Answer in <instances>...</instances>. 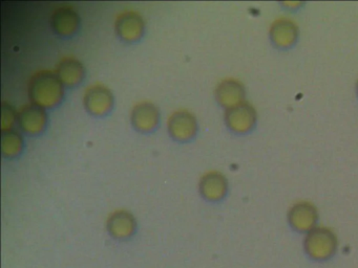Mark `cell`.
Listing matches in <instances>:
<instances>
[{
	"label": "cell",
	"instance_id": "obj_1",
	"mask_svg": "<svg viewBox=\"0 0 358 268\" xmlns=\"http://www.w3.org/2000/svg\"><path fill=\"white\" fill-rule=\"evenodd\" d=\"M28 92L33 104L43 108H51L64 98V85L56 71L45 69L32 75L29 82Z\"/></svg>",
	"mask_w": 358,
	"mask_h": 268
},
{
	"label": "cell",
	"instance_id": "obj_2",
	"mask_svg": "<svg viewBox=\"0 0 358 268\" xmlns=\"http://www.w3.org/2000/svg\"><path fill=\"white\" fill-rule=\"evenodd\" d=\"M338 248V239L331 228L316 226L303 239V251L311 261H330Z\"/></svg>",
	"mask_w": 358,
	"mask_h": 268
},
{
	"label": "cell",
	"instance_id": "obj_3",
	"mask_svg": "<svg viewBox=\"0 0 358 268\" xmlns=\"http://www.w3.org/2000/svg\"><path fill=\"white\" fill-rule=\"evenodd\" d=\"M317 221V209L309 201H299L289 209L288 222L296 232L307 234L316 228Z\"/></svg>",
	"mask_w": 358,
	"mask_h": 268
},
{
	"label": "cell",
	"instance_id": "obj_4",
	"mask_svg": "<svg viewBox=\"0 0 358 268\" xmlns=\"http://www.w3.org/2000/svg\"><path fill=\"white\" fill-rule=\"evenodd\" d=\"M225 121L232 131L245 133L257 123V111L252 105L243 102L226 110Z\"/></svg>",
	"mask_w": 358,
	"mask_h": 268
},
{
	"label": "cell",
	"instance_id": "obj_5",
	"mask_svg": "<svg viewBox=\"0 0 358 268\" xmlns=\"http://www.w3.org/2000/svg\"><path fill=\"white\" fill-rule=\"evenodd\" d=\"M83 103L85 108L93 114H106L114 104V96L110 88L103 84H93L85 90Z\"/></svg>",
	"mask_w": 358,
	"mask_h": 268
},
{
	"label": "cell",
	"instance_id": "obj_6",
	"mask_svg": "<svg viewBox=\"0 0 358 268\" xmlns=\"http://www.w3.org/2000/svg\"><path fill=\"white\" fill-rule=\"evenodd\" d=\"M145 22L143 17L135 10H124L117 16L115 29L124 41H136L143 35Z\"/></svg>",
	"mask_w": 358,
	"mask_h": 268
},
{
	"label": "cell",
	"instance_id": "obj_7",
	"mask_svg": "<svg viewBox=\"0 0 358 268\" xmlns=\"http://www.w3.org/2000/svg\"><path fill=\"white\" fill-rule=\"evenodd\" d=\"M169 133L178 140H188L194 136L198 123L196 117L186 109H179L167 121Z\"/></svg>",
	"mask_w": 358,
	"mask_h": 268
},
{
	"label": "cell",
	"instance_id": "obj_8",
	"mask_svg": "<svg viewBox=\"0 0 358 268\" xmlns=\"http://www.w3.org/2000/svg\"><path fill=\"white\" fill-rule=\"evenodd\" d=\"M47 119L45 109L33 103L24 105L18 111V125L28 134H37L43 131Z\"/></svg>",
	"mask_w": 358,
	"mask_h": 268
},
{
	"label": "cell",
	"instance_id": "obj_9",
	"mask_svg": "<svg viewBox=\"0 0 358 268\" xmlns=\"http://www.w3.org/2000/svg\"><path fill=\"white\" fill-rule=\"evenodd\" d=\"M215 98L217 102L226 109L236 106L245 102V87L238 80L228 77L217 84L215 88Z\"/></svg>",
	"mask_w": 358,
	"mask_h": 268
},
{
	"label": "cell",
	"instance_id": "obj_10",
	"mask_svg": "<svg viewBox=\"0 0 358 268\" xmlns=\"http://www.w3.org/2000/svg\"><path fill=\"white\" fill-rule=\"evenodd\" d=\"M131 119L133 125L140 131H150L158 125L160 111L154 103L143 100L134 106Z\"/></svg>",
	"mask_w": 358,
	"mask_h": 268
},
{
	"label": "cell",
	"instance_id": "obj_11",
	"mask_svg": "<svg viewBox=\"0 0 358 268\" xmlns=\"http://www.w3.org/2000/svg\"><path fill=\"white\" fill-rule=\"evenodd\" d=\"M80 18L72 6H62L53 13L51 25L60 36H71L78 29Z\"/></svg>",
	"mask_w": 358,
	"mask_h": 268
},
{
	"label": "cell",
	"instance_id": "obj_12",
	"mask_svg": "<svg viewBox=\"0 0 358 268\" xmlns=\"http://www.w3.org/2000/svg\"><path fill=\"white\" fill-rule=\"evenodd\" d=\"M272 42L280 47L293 45L299 37V27L289 18L276 19L270 27Z\"/></svg>",
	"mask_w": 358,
	"mask_h": 268
},
{
	"label": "cell",
	"instance_id": "obj_13",
	"mask_svg": "<svg viewBox=\"0 0 358 268\" xmlns=\"http://www.w3.org/2000/svg\"><path fill=\"white\" fill-rule=\"evenodd\" d=\"M227 190V179L221 172H207L201 177L200 192L208 200H220L225 196Z\"/></svg>",
	"mask_w": 358,
	"mask_h": 268
},
{
	"label": "cell",
	"instance_id": "obj_14",
	"mask_svg": "<svg viewBox=\"0 0 358 268\" xmlns=\"http://www.w3.org/2000/svg\"><path fill=\"white\" fill-rule=\"evenodd\" d=\"M56 73L64 85L75 86L85 77V65L74 57H66L58 63Z\"/></svg>",
	"mask_w": 358,
	"mask_h": 268
},
{
	"label": "cell",
	"instance_id": "obj_15",
	"mask_svg": "<svg viewBox=\"0 0 358 268\" xmlns=\"http://www.w3.org/2000/svg\"><path fill=\"white\" fill-rule=\"evenodd\" d=\"M108 230L115 238H127L135 232V217L129 211H124V209L114 211L108 218Z\"/></svg>",
	"mask_w": 358,
	"mask_h": 268
},
{
	"label": "cell",
	"instance_id": "obj_16",
	"mask_svg": "<svg viewBox=\"0 0 358 268\" xmlns=\"http://www.w3.org/2000/svg\"><path fill=\"white\" fill-rule=\"evenodd\" d=\"M24 140L20 132L13 129L1 130V151L7 157L15 156L22 151Z\"/></svg>",
	"mask_w": 358,
	"mask_h": 268
},
{
	"label": "cell",
	"instance_id": "obj_17",
	"mask_svg": "<svg viewBox=\"0 0 358 268\" xmlns=\"http://www.w3.org/2000/svg\"><path fill=\"white\" fill-rule=\"evenodd\" d=\"M18 112L9 103L3 102L1 104V130L12 129V126L17 119Z\"/></svg>",
	"mask_w": 358,
	"mask_h": 268
},
{
	"label": "cell",
	"instance_id": "obj_18",
	"mask_svg": "<svg viewBox=\"0 0 358 268\" xmlns=\"http://www.w3.org/2000/svg\"><path fill=\"white\" fill-rule=\"evenodd\" d=\"M357 92H358V82H357Z\"/></svg>",
	"mask_w": 358,
	"mask_h": 268
}]
</instances>
